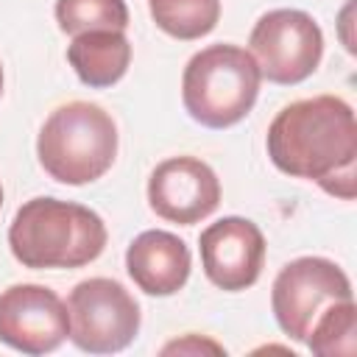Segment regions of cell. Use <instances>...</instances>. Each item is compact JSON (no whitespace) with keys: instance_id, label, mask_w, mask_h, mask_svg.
<instances>
[{"instance_id":"cell-8","label":"cell","mask_w":357,"mask_h":357,"mask_svg":"<svg viewBox=\"0 0 357 357\" xmlns=\"http://www.w3.org/2000/svg\"><path fill=\"white\" fill-rule=\"evenodd\" d=\"M70 335L67 304L45 284H11L0 293V340L22 354L56 351Z\"/></svg>"},{"instance_id":"cell-16","label":"cell","mask_w":357,"mask_h":357,"mask_svg":"<svg viewBox=\"0 0 357 357\" xmlns=\"http://www.w3.org/2000/svg\"><path fill=\"white\" fill-rule=\"evenodd\" d=\"M198 351H212V354H223V346H218L215 340H204L198 335H187L184 340H173L162 349V354H198Z\"/></svg>"},{"instance_id":"cell-12","label":"cell","mask_w":357,"mask_h":357,"mask_svg":"<svg viewBox=\"0 0 357 357\" xmlns=\"http://www.w3.org/2000/svg\"><path fill=\"white\" fill-rule=\"evenodd\" d=\"M67 61L86 86L103 89L126 75L131 64V45L123 31H86L73 36L67 45Z\"/></svg>"},{"instance_id":"cell-1","label":"cell","mask_w":357,"mask_h":357,"mask_svg":"<svg viewBox=\"0 0 357 357\" xmlns=\"http://www.w3.org/2000/svg\"><path fill=\"white\" fill-rule=\"evenodd\" d=\"M265 145L276 170L318 181L343 201L354 198L357 123L343 98L315 95L284 106L268 126Z\"/></svg>"},{"instance_id":"cell-11","label":"cell","mask_w":357,"mask_h":357,"mask_svg":"<svg viewBox=\"0 0 357 357\" xmlns=\"http://www.w3.org/2000/svg\"><path fill=\"white\" fill-rule=\"evenodd\" d=\"M190 248L181 237L148 229L137 234L126 251V271L148 296H173L190 279Z\"/></svg>"},{"instance_id":"cell-9","label":"cell","mask_w":357,"mask_h":357,"mask_svg":"<svg viewBox=\"0 0 357 357\" xmlns=\"http://www.w3.org/2000/svg\"><path fill=\"white\" fill-rule=\"evenodd\" d=\"M148 204L162 220L192 226L218 209L220 181L206 162L170 156L159 162L148 178Z\"/></svg>"},{"instance_id":"cell-13","label":"cell","mask_w":357,"mask_h":357,"mask_svg":"<svg viewBox=\"0 0 357 357\" xmlns=\"http://www.w3.org/2000/svg\"><path fill=\"white\" fill-rule=\"evenodd\" d=\"M148 8L156 28L181 42L212 33L220 20V0H148Z\"/></svg>"},{"instance_id":"cell-6","label":"cell","mask_w":357,"mask_h":357,"mask_svg":"<svg viewBox=\"0 0 357 357\" xmlns=\"http://www.w3.org/2000/svg\"><path fill=\"white\" fill-rule=\"evenodd\" d=\"M248 45L259 75L284 86L310 78L324 56V33L318 22L298 8H273L262 14Z\"/></svg>"},{"instance_id":"cell-10","label":"cell","mask_w":357,"mask_h":357,"mask_svg":"<svg viewBox=\"0 0 357 357\" xmlns=\"http://www.w3.org/2000/svg\"><path fill=\"white\" fill-rule=\"evenodd\" d=\"M198 248L206 279L220 290H245L262 273L265 237L259 226L245 218H223L209 223L198 237Z\"/></svg>"},{"instance_id":"cell-5","label":"cell","mask_w":357,"mask_h":357,"mask_svg":"<svg viewBox=\"0 0 357 357\" xmlns=\"http://www.w3.org/2000/svg\"><path fill=\"white\" fill-rule=\"evenodd\" d=\"M70 340L89 354L123 351L139 332V304L114 279L78 282L67 296Z\"/></svg>"},{"instance_id":"cell-14","label":"cell","mask_w":357,"mask_h":357,"mask_svg":"<svg viewBox=\"0 0 357 357\" xmlns=\"http://www.w3.org/2000/svg\"><path fill=\"white\" fill-rule=\"evenodd\" d=\"M312 354L321 357H351L357 351V307L354 298L329 304L312 324L307 340Z\"/></svg>"},{"instance_id":"cell-15","label":"cell","mask_w":357,"mask_h":357,"mask_svg":"<svg viewBox=\"0 0 357 357\" xmlns=\"http://www.w3.org/2000/svg\"><path fill=\"white\" fill-rule=\"evenodd\" d=\"M56 22L64 33L126 31L128 8L123 0H56Z\"/></svg>"},{"instance_id":"cell-2","label":"cell","mask_w":357,"mask_h":357,"mask_svg":"<svg viewBox=\"0 0 357 357\" xmlns=\"http://www.w3.org/2000/svg\"><path fill=\"white\" fill-rule=\"evenodd\" d=\"M8 245L25 268H81L103 254L106 226L84 204L31 198L11 220Z\"/></svg>"},{"instance_id":"cell-4","label":"cell","mask_w":357,"mask_h":357,"mask_svg":"<svg viewBox=\"0 0 357 357\" xmlns=\"http://www.w3.org/2000/svg\"><path fill=\"white\" fill-rule=\"evenodd\" d=\"M259 81V67L245 47L209 45L187 61L181 100L195 123L206 128H229L254 109Z\"/></svg>"},{"instance_id":"cell-17","label":"cell","mask_w":357,"mask_h":357,"mask_svg":"<svg viewBox=\"0 0 357 357\" xmlns=\"http://www.w3.org/2000/svg\"><path fill=\"white\" fill-rule=\"evenodd\" d=\"M0 95H3V67H0Z\"/></svg>"},{"instance_id":"cell-7","label":"cell","mask_w":357,"mask_h":357,"mask_svg":"<svg viewBox=\"0 0 357 357\" xmlns=\"http://www.w3.org/2000/svg\"><path fill=\"white\" fill-rule=\"evenodd\" d=\"M351 298L349 276L324 257H298L287 262L273 279L271 307L279 329L304 343L315 318L335 301Z\"/></svg>"},{"instance_id":"cell-18","label":"cell","mask_w":357,"mask_h":357,"mask_svg":"<svg viewBox=\"0 0 357 357\" xmlns=\"http://www.w3.org/2000/svg\"><path fill=\"white\" fill-rule=\"evenodd\" d=\"M0 206H3V187H0Z\"/></svg>"},{"instance_id":"cell-3","label":"cell","mask_w":357,"mask_h":357,"mask_svg":"<svg viewBox=\"0 0 357 357\" xmlns=\"http://www.w3.org/2000/svg\"><path fill=\"white\" fill-rule=\"evenodd\" d=\"M36 156L50 178L73 187L89 184L100 178L117 156V126L98 103H64L45 120Z\"/></svg>"}]
</instances>
